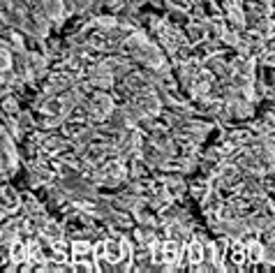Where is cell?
Masks as SVG:
<instances>
[{"mask_svg": "<svg viewBox=\"0 0 275 273\" xmlns=\"http://www.w3.org/2000/svg\"><path fill=\"white\" fill-rule=\"evenodd\" d=\"M42 9L47 12V19L63 17V2L60 0H42Z\"/></svg>", "mask_w": 275, "mask_h": 273, "instance_id": "obj_1", "label": "cell"}]
</instances>
